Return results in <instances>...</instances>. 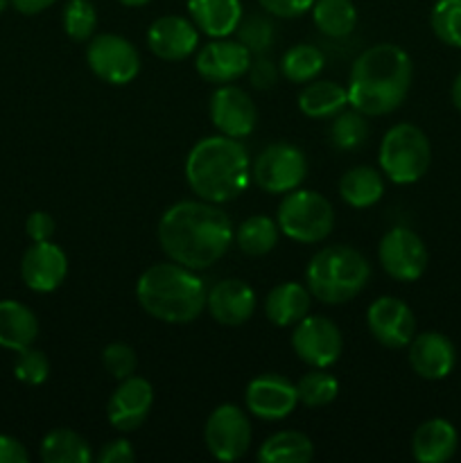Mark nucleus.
<instances>
[{"label": "nucleus", "mask_w": 461, "mask_h": 463, "mask_svg": "<svg viewBox=\"0 0 461 463\" xmlns=\"http://www.w3.org/2000/svg\"><path fill=\"white\" fill-rule=\"evenodd\" d=\"M366 326L375 342L393 351L409 346L416 335L414 310L396 297L375 298L366 310Z\"/></svg>", "instance_id": "13"}, {"label": "nucleus", "mask_w": 461, "mask_h": 463, "mask_svg": "<svg viewBox=\"0 0 461 463\" xmlns=\"http://www.w3.org/2000/svg\"><path fill=\"white\" fill-rule=\"evenodd\" d=\"M328 134L334 149H339V152H355L369 138V122H366L364 113L355 111V109H351V111L343 109L342 113L333 118Z\"/></svg>", "instance_id": "33"}, {"label": "nucleus", "mask_w": 461, "mask_h": 463, "mask_svg": "<svg viewBox=\"0 0 461 463\" xmlns=\"http://www.w3.org/2000/svg\"><path fill=\"white\" fill-rule=\"evenodd\" d=\"M86 63L98 80L111 86H125L138 77L140 52L129 39L113 32L95 34L86 48Z\"/></svg>", "instance_id": "9"}, {"label": "nucleus", "mask_w": 461, "mask_h": 463, "mask_svg": "<svg viewBox=\"0 0 461 463\" xmlns=\"http://www.w3.org/2000/svg\"><path fill=\"white\" fill-rule=\"evenodd\" d=\"M296 393L298 402L310 407V410L325 407L339 396V380L333 373H328V369H310L296 383Z\"/></svg>", "instance_id": "34"}, {"label": "nucleus", "mask_w": 461, "mask_h": 463, "mask_svg": "<svg viewBox=\"0 0 461 463\" xmlns=\"http://www.w3.org/2000/svg\"><path fill=\"white\" fill-rule=\"evenodd\" d=\"M233 222L220 203L183 199L163 213L158 244L170 260L203 271L220 262L233 242Z\"/></svg>", "instance_id": "1"}, {"label": "nucleus", "mask_w": 461, "mask_h": 463, "mask_svg": "<svg viewBox=\"0 0 461 463\" xmlns=\"http://www.w3.org/2000/svg\"><path fill=\"white\" fill-rule=\"evenodd\" d=\"M378 163L380 172L391 184L411 185L428 175L432 165V145L420 127L400 122L382 136Z\"/></svg>", "instance_id": "6"}, {"label": "nucleus", "mask_w": 461, "mask_h": 463, "mask_svg": "<svg viewBox=\"0 0 461 463\" xmlns=\"http://www.w3.org/2000/svg\"><path fill=\"white\" fill-rule=\"evenodd\" d=\"M325 68V57L316 45L296 43L280 59V72L292 84H307L316 80Z\"/></svg>", "instance_id": "32"}, {"label": "nucleus", "mask_w": 461, "mask_h": 463, "mask_svg": "<svg viewBox=\"0 0 461 463\" xmlns=\"http://www.w3.org/2000/svg\"><path fill=\"white\" fill-rule=\"evenodd\" d=\"M9 5H12V0H0V14H3Z\"/></svg>", "instance_id": "48"}, {"label": "nucleus", "mask_w": 461, "mask_h": 463, "mask_svg": "<svg viewBox=\"0 0 461 463\" xmlns=\"http://www.w3.org/2000/svg\"><path fill=\"white\" fill-rule=\"evenodd\" d=\"M348 107V90L330 80H312L298 93V109L310 120H333Z\"/></svg>", "instance_id": "26"}, {"label": "nucleus", "mask_w": 461, "mask_h": 463, "mask_svg": "<svg viewBox=\"0 0 461 463\" xmlns=\"http://www.w3.org/2000/svg\"><path fill=\"white\" fill-rule=\"evenodd\" d=\"M95 459L99 463H131L136 461V452L134 446L127 439H113V441H108L99 450V455Z\"/></svg>", "instance_id": "43"}, {"label": "nucleus", "mask_w": 461, "mask_h": 463, "mask_svg": "<svg viewBox=\"0 0 461 463\" xmlns=\"http://www.w3.org/2000/svg\"><path fill=\"white\" fill-rule=\"evenodd\" d=\"M102 364L120 383V380L136 373V369H138V355H136V351L129 344L111 342L108 346H104Z\"/></svg>", "instance_id": "39"}, {"label": "nucleus", "mask_w": 461, "mask_h": 463, "mask_svg": "<svg viewBox=\"0 0 461 463\" xmlns=\"http://www.w3.org/2000/svg\"><path fill=\"white\" fill-rule=\"evenodd\" d=\"M312 21L328 39H346L357 27V7L353 0H315Z\"/></svg>", "instance_id": "29"}, {"label": "nucleus", "mask_w": 461, "mask_h": 463, "mask_svg": "<svg viewBox=\"0 0 461 463\" xmlns=\"http://www.w3.org/2000/svg\"><path fill=\"white\" fill-rule=\"evenodd\" d=\"M25 233L32 242H45L54 235V217L45 211H34L25 220Z\"/></svg>", "instance_id": "41"}, {"label": "nucleus", "mask_w": 461, "mask_h": 463, "mask_svg": "<svg viewBox=\"0 0 461 463\" xmlns=\"http://www.w3.org/2000/svg\"><path fill=\"white\" fill-rule=\"evenodd\" d=\"M208 288L202 276L179 262L147 267L136 283L138 306L163 324H190L206 310Z\"/></svg>", "instance_id": "4"}, {"label": "nucleus", "mask_w": 461, "mask_h": 463, "mask_svg": "<svg viewBox=\"0 0 461 463\" xmlns=\"http://www.w3.org/2000/svg\"><path fill=\"white\" fill-rule=\"evenodd\" d=\"M429 25L441 43L461 48V0H437L429 12Z\"/></svg>", "instance_id": "36"}, {"label": "nucleus", "mask_w": 461, "mask_h": 463, "mask_svg": "<svg viewBox=\"0 0 461 463\" xmlns=\"http://www.w3.org/2000/svg\"><path fill=\"white\" fill-rule=\"evenodd\" d=\"M23 283L39 294H50L61 288L68 276V256L59 244L32 242V247L23 253L21 260Z\"/></svg>", "instance_id": "18"}, {"label": "nucleus", "mask_w": 461, "mask_h": 463, "mask_svg": "<svg viewBox=\"0 0 461 463\" xmlns=\"http://www.w3.org/2000/svg\"><path fill=\"white\" fill-rule=\"evenodd\" d=\"M414 80L411 57L393 43L366 48L355 59L348 80V107L366 118L387 116L400 109Z\"/></svg>", "instance_id": "2"}, {"label": "nucleus", "mask_w": 461, "mask_h": 463, "mask_svg": "<svg viewBox=\"0 0 461 463\" xmlns=\"http://www.w3.org/2000/svg\"><path fill=\"white\" fill-rule=\"evenodd\" d=\"M54 3H57V0H12L14 9L25 14V16H34V14L45 12V9L52 7Z\"/></svg>", "instance_id": "45"}, {"label": "nucleus", "mask_w": 461, "mask_h": 463, "mask_svg": "<svg viewBox=\"0 0 461 463\" xmlns=\"http://www.w3.org/2000/svg\"><path fill=\"white\" fill-rule=\"evenodd\" d=\"M247 75L256 89H271L276 84V80H278V68H276V63L271 59L258 57L256 61H251Z\"/></svg>", "instance_id": "42"}, {"label": "nucleus", "mask_w": 461, "mask_h": 463, "mask_svg": "<svg viewBox=\"0 0 461 463\" xmlns=\"http://www.w3.org/2000/svg\"><path fill=\"white\" fill-rule=\"evenodd\" d=\"M276 222L285 238L301 244H319L333 233L334 208L316 190L296 188L283 197Z\"/></svg>", "instance_id": "7"}, {"label": "nucleus", "mask_w": 461, "mask_h": 463, "mask_svg": "<svg viewBox=\"0 0 461 463\" xmlns=\"http://www.w3.org/2000/svg\"><path fill=\"white\" fill-rule=\"evenodd\" d=\"M292 348L310 369H330L342 357V330L328 317L307 315L294 326Z\"/></svg>", "instance_id": "12"}, {"label": "nucleus", "mask_w": 461, "mask_h": 463, "mask_svg": "<svg viewBox=\"0 0 461 463\" xmlns=\"http://www.w3.org/2000/svg\"><path fill=\"white\" fill-rule=\"evenodd\" d=\"M307 176V158L292 143H271L251 165V179L269 194H287L301 188Z\"/></svg>", "instance_id": "8"}, {"label": "nucleus", "mask_w": 461, "mask_h": 463, "mask_svg": "<svg viewBox=\"0 0 461 463\" xmlns=\"http://www.w3.org/2000/svg\"><path fill=\"white\" fill-rule=\"evenodd\" d=\"M185 181L199 199L211 203L233 202L251 184L247 147L230 136H206L185 158Z\"/></svg>", "instance_id": "3"}, {"label": "nucleus", "mask_w": 461, "mask_h": 463, "mask_svg": "<svg viewBox=\"0 0 461 463\" xmlns=\"http://www.w3.org/2000/svg\"><path fill=\"white\" fill-rule=\"evenodd\" d=\"M63 32L77 43H84L95 36L98 30V9L90 0H68L61 14Z\"/></svg>", "instance_id": "35"}, {"label": "nucleus", "mask_w": 461, "mask_h": 463, "mask_svg": "<svg viewBox=\"0 0 461 463\" xmlns=\"http://www.w3.org/2000/svg\"><path fill=\"white\" fill-rule=\"evenodd\" d=\"M249 414L260 420H283L296 410V384L278 373H262L247 384L244 392Z\"/></svg>", "instance_id": "16"}, {"label": "nucleus", "mask_w": 461, "mask_h": 463, "mask_svg": "<svg viewBox=\"0 0 461 463\" xmlns=\"http://www.w3.org/2000/svg\"><path fill=\"white\" fill-rule=\"evenodd\" d=\"M39 337V319L25 303L5 298L0 301V348L7 351H23L34 346Z\"/></svg>", "instance_id": "25"}, {"label": "nucleus", "mask_w": 461, "mask_h": 463, "mask_svg": "<svg viewBox=\"0 0 461 463\" xmlns=\"http://www.w3.org/2000/svg\"><path fill=\"white\" fill-rule=\"evenodd\" d=\"M384 194L382 172L371 165H355L339 179V197L343 203L357 211L375 206Z\"/></svg>", "instance_id": "27"}, {"label": "nucleus", "mask_w": 461, "mask_h": 463, "mask_svg": "<svg viewBox=\"0 0 461 463\" xmlns=\"http://www.w3.org/2000/svg\"><path fill=\"white\" fill-rule=\"evenodd\" d=\"M211 120L220 134L247 138L258 125V109L247 90L235 84H221L211 95Z\"/></svg>", "instance_id": "14"}, {"label": "nucleus", "mask_w": 461, "mask_h": 463, "mask_svg": "<svg viewBox=\"0 0 461 463\" xmlns=\"http://www.w3.org/2000/svg\"><path fill=\"white\" fill-rule=\"evenodd\" d=\"M371 279V265L357 249L334 244L316 251L306 269V283L312 297L325 306L353 301Z\"/></svg>", "instance_id": "5"}, {"label": "nucleus", "mask_w": 461, "mask_h": 463, "mask_svg": "<svg viewBox=\"0 0 461 463\" xmlns=\"http://www.w3.org/2000/svg\"><path fill=\"white\" fill-rule=\"evenodd\" d=\"M459 448L456 428L446 419H429L411 437V455L419 463H446Z\"/></svg>", "instance_id": "22"}, {"label": "nucleus", "mask_w": 461, "mask_h": 463, "mask_svg": "<svg viewBox=\"0 0 461 463\" xmlns=\"http://www.w3.org/2000/svg\"><path fill=\"white\" fill-rule=\"evenodd\" d=\"M251 420L244 410L238 405H220L208 416L206 428H203V441L208 452L217 461H238L242 459L251 446Z\"/></svg>", "instance_id": "10"}, {"label": "nucleus", "mask_w": 461, "mask_h": 463, "mask_svg": "<svg viewBox=\"0 0 461 463\" xmlns=\"http://www.w3.org/2000/svg\"><path fill=\"white\" fill-rule=\"evenodd\" d=\"M154 405V387L140 375L120 380L107 405V419L118 432H134L149 416Z\"/></svg>", "instance_id": "17"}, {"label": "nucleus", "mask_w": 461, "mask_h": 463, "mask_svg": "<svg viewBox=\"0 0 461 463\" xmlns=\"http://www.w3.org/2000/svg\"><path fill=\"white\" fill-rule=\"evenodd\" d=\"M235 34H238L240 43H242L244 48H249V52L262 54L265 50H269L271 45H274L276 27L274 23H271L269 14H251V16L247 18L242 16Z\"/></svg>", "instance_id": "37"}, {"label": "nucleus", "mask_w": 461, "mask_h": 463, "mask_svg": "<svg viewBox=\"0 0 461 463\" xmlns=\"http://www.w3.org/2000/svg\"><path fill=\"white\" fill-rule=\"evenodd\" d=\"M315 457V443L296 430H283L271 434L258 448L260 463H310Z\"/></svg>", "instance_id": "28"}, {"label": "nucleus", "mask_w": 461, "mask_h": 463, "mask_svg": "<svg viewBox=\"0 0 461 463\" xmlns=\"http://www.w3.org/2000/svg\"><path fill=\"white\" fill-rule=\"evenodd\" d=\"M199 45V30L190 18L167 14L156 18L147 30V48L163 61H183Z\"/></svg>", "instance_id": "19"}, {"label": "nucleus", "mask_w": 461, "mask_h": 463, "mask_svg": "<svg viewBox=\"0 0 461 463\" xmlns=\"http://www.w3.org/2000/svg\"><path fill=\"white\" fill-rule=\"evenodd\" d=\"M190 21L211 39L235 34L244 16L242 0H188Z\"/></svg>", "instance_id": "23"}, {"label": "nucleus", "mask_w": 461, "mask_h": 463, "mask_svg": "<svg viewBox=\"0 0 461 463\" xmlns=\"http://www.w3.org/2000/svg\"><path fill=\"white\" fill-rule=\"evenodd\" d=\"M450 98H452V104H455L456 111H461V72L455 77V81H452Z\"/></svg>", "instance_id": "46"}, {"label": "nucleus", "mask_w": 461, "mask_h": 463, "mask_svg": "<svg viewBox=\"0 0 461 463\" xmlns=\"http://www.w3.org/2000/svg\"><path fill=\"white\" fill-rule=\"evenodd\" d=\"M206 310L221 326H242L256 312V292L240 279H224L208 289Z\"/></svg>", "instance_id": "21"}, {"label": "nucleus", "mask_w": 461, "mask_h": 463, "mask_svg": "<svg viewBox=\"0 0 461 463\" xmlns=\"http://www.w3.org/2000/svg\"><path fill=\"white\" fill-rule=\"evenodd\" d=\"M251 52L238 39H212L194 57L199 77L211 84H233L244 77L251 66Z\"/></svg>", "instance_id": "15"}, {"label": "nucleus", "mask_w": 461, "mask_h": 463, "mask_svg": "<svg viewBox=\"0 0 461 463\" xmlns=\"http://www.w3.org/2000/svg\"><path fill=\"white\" fill-rule=\"evenodd\" d=\"M120 5H125V7H143V5H147L149 0H118Z\"/></svg>", "instance_id": "47"}, {"label": "nucleus", "mask_w": 461, "mask_h": 463, "mask_svg": "<svg viewBox=\"0 0 461 463\" xmlns=\"http://www.w3.org/2000/svg\"><path fill=\"white\" fill-rule=\"evenodd\" d=\"M378 260L393 280L414 283L428 269L429 253L416 231L407 226H393L380 240Z\"/></svg>", "instance_id": "11"}, {"label": "nucleus", "mask_w": 461, "mask_h": 463, "mask_svg": "<svg viewBox=\"0 0 461 463\" xmlns=\"http://www.w3.org/2000/svg\"><path fill=\"white\" fill-rule=\"evenodd\" d=\"M312 306V294L301 283H278L269 289L265 298V315L278 328L296 326L303 317H307Z\"/></svg>", "instance_id": "24"}, {"label": "nucleus", "mask_w": 461, "mask_h": 463, "mask_svg": "<svg viewBox=\"0 0 461 463\" xmlns=\"http://www.w3.org/2000/svg\"><path fill=\"white\" fill-rule=\"evenodd\" d=\"M30 455H27L25 446L18 439L9 437V434H0V463H27Z\"/></svg>", "instance_id": "44"}, {"label": "nucleus", "mask_w": 461, "mask_h": 463, "mask_svg": "<svg viewBox=\"0 0 461 463\" xmlns=\"http://www.w3.org/2000/svg\"><path fill=\"white\" fill-rule=\"evenodd\" d=\"M41 459L45 463H90V443L75 430L59 428L45 434L41 441Z\"/></svg>", "instance_id": "30"}, {"label": "nucleus", "mask_w": 461, "mask_h": 463, "mask_svg": "<svg viewBox=\"0 0 461 463\" xmlns=\"http://www.w3.org/2000/svg\"><path fill=\"white\" fill-rule=\"evenodd\" d=\"M14 375L18 383L30 384V387H39L50 378V360L43 351L34 346H27L23 351H16V360H14Z\"/></svg>", "instance_id": "38"}, {"label": "nucleus", "mask_w": 461, "mask_h": 463, "mask_svg": "<svg viewBox=\"0 0 461 463\" xmlns=\"http://www.w3.org/2000/svg\"><path fill=\"white\" fill-rule=\"evenodd\" d=\"M278 222H274L267 215H251L235 229L233 235L240 251L253 258L267 256V253L274 251V247L278 244Z\"/></svg>", "instance_id": "31"}, {"label": "nucleus", "mask_w": 461, "mask_h": 463, "mask_svg": "<svg viewBox=\"0 0 461 463\" xmlns=\"http://www.w3.org/2000/svg\"><path fill=\"white\" fill-rule=\"evenodd\" d=\"M262 9L269 16L276 18H298L307 14L315 5V0H258Z\"/></svg>", "instance_id": "40"}, {"label": "nucleus", "mask_w": 461, "mask_h": 463, "mask_svg": "<svg viewBox=\"0 0 461 463\" xmlns=\"http://www.w3.org/2000/svg\"><path fill=\"white\" fill-rule=\"evenodd\" d=\"M409 366L419 378L443 380L452 373L456 364L455 344L443 333H420L409 342Z\"/></svg>", "instance_id": "20"}]
</instances>
